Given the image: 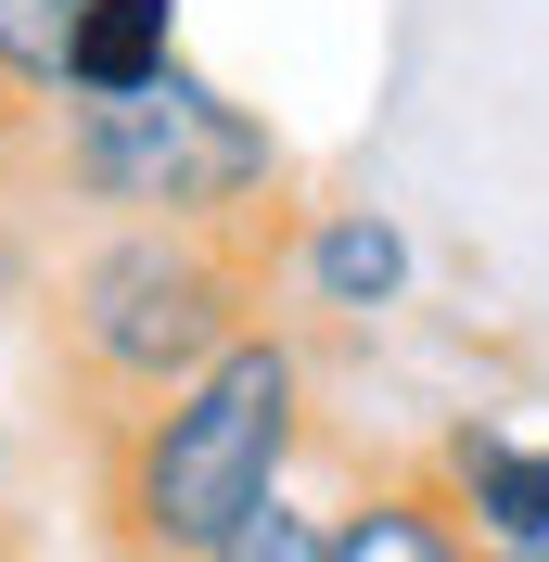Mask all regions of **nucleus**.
Here are the masks:
<instances>
[{
    "instance_id": "1",
    "label": "nucleus",
    "mask_w": 549,
    "mask_h": 562,
    "mask_svg": "<svg viewBox=\"0 0 549 562\" xmlns=\"http://www.w3.org/2000/svg\"><path fill=\"white\" fill-rule=\"evenodd\" d=\"M294 231H90L52 269V384H65L77 435L103 448L141 409H167L179 384H205L243 333H269V294L294 281Z\"/></svg>"
},
{
    "instance_id": "2",
    "label": "nucleus",
    "mask_w": 549,
    "mask_h": 562,
    "mask_svg": "<svg viewBox=\"0 0 549 562\" xmlns=\"http://www.w3.org/2000/svg\"><path fill=\"white\" fill-rule=\"evenodd\" d=\"M294 448H307V346L269 319L205 384L90 448V537L103 562H217L294 498Z\"/></svg>"
},
{
    "instance_id": "3",
    "label": "nucleus",
    "mask_w": 549,
    "mask_h": 562,
    "mask_svg": "<svg viewBox=\"0 0 549 562\" xmlns=\"http://www.w3.org/2000/svg\"><path fill=\"white\" fill-rule=\"evenodd\" d=\"M26 179L90 205L103 231H269V217H307L281 128L192 65L141 103H65L38 128Z\"/></svg>"
},
{
    "instance_id": "4",
    "label": "nucleus",
    "mask_w": 549,
    "mask_h": 562,
    "mask_svg": "<svg viewBox=\"0 0 549 562\" xmlns=\"http://www.w3.org/2000/svg\"><path fill=\"white\" fill-rule=\"evenodd\" d=\"M422 473L447 486V512L473 525L485 562L512 550H549V435H524V422H447L435 448H422Z\"/></svg>"
},
{
    "instance_id": "5",
    "label": "nucleus",
    "mask_w": 549,
    "mask_h": 562,
    "mask_svg": "<svg viewBox=\"0 0 549 562\" xmlns=\"http://www.w3.org/2000/svg\"><path fill=\"white\" fill-rule=\"evenodd\" d=\"M410 231L383 205H307V231H294V294L333 319H383L396 294H410Z\"/></svg>"
},
{
    "instance_id": "6",
    "label": "nucleus",
    "mask_w": 549,
    "mask_h": 562,
    "mask_svg": "<svg viewBox=\"0 0 549 562\" xmlns=\"http://www.w3.org/2000/svg\"><path fill=\"white\" fill-rule=\"evenodd\" d=\"M333 562H485V550H473V525L447 512V486L410 460V473H371V486L333 512Z\"/></svg>"
},
{
    "instance_id": "7",
    "label": "nucleus",
    "mask_w": 549,
    "mask_h": 562,
    "mask_svg": "<svg viewBox=\"0 0 549 562\" xmlns=\"http://www.w3.org/2000/svg\"><path fill=\"white\" fill-rule=\"evenodd\" d=\"M167 77H179V0H103V13L77 26L65 103H141V90H167Z\"/></svg>"
},
{
    "instance_id": "8",
    "label": "nucleus",
    "mask_w": 549,
    "mask_h": 562,
    "mask_svg": "<svg viewBox=\"0 0 549 562\" xmlns=\"http://www.w3.org/2000/svg\"><path fill=\"white\" fill-rule=\"evenodd\" d=\"M103 0H0V103L52 128L65 115V77H77V26H90Z\"/></svg>"
},
{
    "instance_id": "9",
    "label": "nucleus",
    "mask_w": 549,
    "mask_h": 562,
    "mask_svg": "<svg viewBox=\"0 0 549 562\" xmlns=\"http://www.w3.org/2000/svg\"><path fill=\"white\" fill-rule=\"evenodd\" d=\"M217 562H333V512H307V498H281L269 525H243Z\"/></svg>"
},
{
    "instance_id": "10",
    "label": "nucleus",
    "mask_w": 549,
    "mask_h": 562,
    "mask_svg": "<svg viewBox=\"0 0 549 562\" xmlns=\"http://www.w3.org/2000/svg\"><path fill=\"white\" fill-rule=\"evenodd\" d=\"M0 562H13V525H0Z\"/></svg>"
},
{
    "instance_id": "11",
    "label": "nucleus",
    "mask_w": 549,
    "mask_h": 562,
    "mask_svg": "<svg viewBox=\"0 0 549 562\" xmlns=\"http://www.w3.org/2000/svg\"><path fill=\"white\" fill-rule=\"evenodd\" d=\"M512 562H549V550H512Z\"/></svg>"
}]
</instances>
